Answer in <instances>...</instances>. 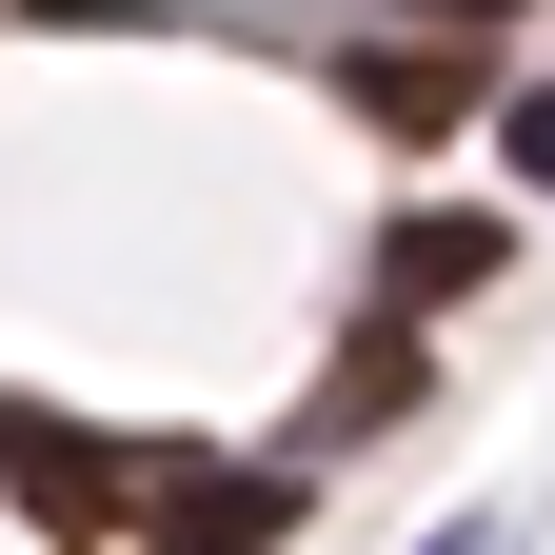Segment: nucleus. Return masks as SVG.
<instances>
[{
    "mask_svg": "<svg viewBox=\"0 0 555 555\" xmlns=\"http://www.w3.org/2000/svg\"><path fill=\"white\" fill-rule=\"evenodd\" d=\"M496 40H516V0H437V40H377V60H337V80H358V119L437 139L456 100H496Z\"/></svg>",
    "mask_w": 555,
    "mask_h": 555,
    "instance_id": "nucleus-1",
    "label": "nucleus"
},
{
    "mask_svg": "<svg viewBox=\"0 0 555 555\" xmlns=\"http://www.w3.org/2000/svg\"><path fill=\"white\" fill-rule=\"evenodd\" d=\"M0 476H40V516H60V535H119V516H159V496H139V456L60 437V416H21V397H0Z\"/></svg>",
    "mask_w": 555,
    "mask_h": 555,
    "instance_id": "nucleus-2",
    "label": "nucleus"
},
{
    "mask_svg": "<svg viewBox=\"0 0 555 555\" xmlns=\"http://www.w3.org/2000/svg\"><path fill=\"white\" fill-rule=\"evenodd\" d=\"M476 278H496V219H397V238H377V318L416 337V318H456Z\"/></svg>",
    "mask_w": 555,
    "mask_h": 555,
    "instance_id": "nucleus-3",
    "label": "nucleus"
},
{
    "mask_svg": "<svg viewBox=\"0 0 555 555\" xmlns=\"http://www.w3.org/2000/svg\"><path fill=\"white\" fill-rule=\"evenodd\" d=\"M258 535H298L278 476H179V496H159V555H258Z\"/></svg>",
    "mask_w": 555,
    "mask_h": 555,
    "instance_id": "nucleus-4",
    "label": "nucleus"
},
{
    "mask_svg": "<svg viewBox=\"0 0 555 555\" xmlns=\"http://www.w3.org/2000/svg\"><path fill=\"white\" fill-rule=\"evenodd\" d=\"M397 397H416V337L377 318V337H358V358H337V397H318V437H377V416H397Z\"/></svg>",
    "mask_w": 555,
    "mask_h": 555,
    "instance_id": "nucleus-5",
    "label": "nucleus"
},
{
    "mask_svg": "<svg viewBox=\"0 0 555 555\" xmlns=\"http://www.w3.org/2000/svg\"><path fill=\"white\" fill-rule=\"evenodd\" d=\"M496 159H516V179H555V80H516V100H496Z\"/></svg>",
    "mask_w": 555,
    "mask_h": 555,
    "instance_id": "nucleus-6",
    "label": "nucleus"
},
{
    "mask_svg": "<svg viewBox=\"0 0 555 555\" xmlns=\"http://www.w3.org/2000/svg\"><path fill=\"white\" fill-rule=\"evenodd\" d=\"M437 555H496V535H437Z\"/></svg>",
    "mask_w": 555,
    "mask_h": 555,
    "instance_id": "nucleus-7",
    "label": "nucleus"
}]
</instances>
